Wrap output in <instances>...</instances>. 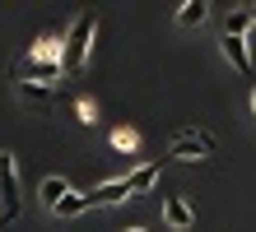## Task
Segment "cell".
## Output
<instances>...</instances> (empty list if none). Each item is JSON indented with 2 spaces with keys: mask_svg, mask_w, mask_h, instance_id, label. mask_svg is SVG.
I'll return each mask as SVG.
<instances>
[{
  "mask_svg": "<svg viewBox=\"0 0 256 232\" xmlns=\"http://www.w3.org/2000/svg\"><path fill=\"white\" fill-rule=\"evenodd\" d=\"M94 37H98V19L94 14H80V19L70 23V33H66V46H61V74L66 79L84 70L88 51H94Z\"/></svg>",
  "mask_w": 256,
  "mask_h": 232,
  "instance_id": "1",
  "label": "cell"
},
{
  "mask_svg": "<svg viewBox=\"0 0 256 232\" xmlns=\"http://www.w3.org/2000/svg\"><path fill=\"white\" fill-rule=\"evenodd\" d=\"M0 214L14 223L24 214V186H19V158L5 149L0 153Z\"/></svg>",
  "mask_w": 256,
  "mask_h": 232,
  "instance_id": "2",
  "label": "cell"
},
{
  "mask_svg": "<svg viewBox=\"0 0 256 232\" xmlns=\"http://www.w3.org/2000/svg\"><path fill=\"white\" fill-rule=\"evenodd\" d=\"M214 153H219V139L210 130H177L168 144V158H214Z\"/></svg>",
  "mask_w": 256,
  "mask_h": 232,
  "instance_id": "3",
  "label": "cell"
},
{
  "mask_svg": "<svg viewBox=\"0 0 256 232\" xmlns=\"http://www.w3.org/2000/svg\"><path fill=\"white\" fill-rule=\"evenodd\" d=\"M66 74H61V60H24L19 74H14V84H61Z\"/></svg>",
  "mask_w": 256,
  "mask_h": 232,
  "instance_id": "4",
  "label": "cell"
},
{
  "mask_svg": "<svg viewBox=\"0 0 256 232\" xmlns=\"http://www.w3.org/2000/svg\"><path fill=\"white\" fill-rule=\"evenodd\" d=\"M14 93H19V102L28 107V112L47 116L52 107H56V88H47V84H14Z\"/></svg>",
  "mask_w": 256,
  "mask_h": 232,
  "instance_id": "5",
  "label": "cell"
},
{
  "mask_svg": "<svg viewBox=\"0 0 256 232\" xmlns=\"http://www.w3.org/2000/svg\"><path fill=\"white\" fill-rule=\"evenodd\" d=\"M122 200H130V181H126V177H116V181H102L98 191H88V195H84V205H88V209H98V205H122Z\"/></svg>",
  "mask_w": 256,
  "mask_h": 232,
  "instance_id": "6",
  "label": "cell"
},
{
  "mask_svg": "<svg viewBox=\"0 0 256 232\" xmlns=\"http://www.w3.org/2000/svg\"><path fill=\"white\" fill-rule=\"evenodd\" d=\"M219 51H224V60H228L238 74H247V79H252V51H247V37H228V33H224V37H219Z\"/></svg>",
  "mask_w": 256,
  "mask_h": 232,
  "instance_id": "7",
  "label": "cell"
},
{
  "mask_svg": "<svg viewBox=\"0 0 256 232\" xmlns=\"http://www.w3.org/2000/svg\"><path fill=\"white\" fill-rule=\"evenodd\" d=\"M163 223H168L172 232H186V228L196 223V209L186 205L182 195H168V200H163Z\"/></svg>",
  "mask_w": 256,
  "mask_h": 232,
  "instance_id": "8",
  "label": "cell"
},
{
  "mask_svg": "<svg viewBox=\"0 0 256 232\" xmlns=\"http://www.w3.org/2000/svg\"><path fill=\"white\" fill-rule=\"evenodd\" d=\"M163 163H168V158L140 163L135 172H126V181H130V195H144V191H154V181H158V172H163Z\"/></svg>",
  "mask_w": 256,
  "mask_h": 232,
  "instance_id": "9",
  "label": "cell"
},
{
  "mask_svg": "<svg viewBox=\"0 0 256 232\" xmlns=\"http://www.w3.org/2000/svg\"><path fill=\"white\" fill-rule=\"evenodd\" d=\"M61 46H66L61 33H38L28 46V60H61Z\"/></svg>",
  "mask_w": 256,
  "mask_h": 232,
  "instance_id": "10",
  "label": "cell"
},
{
  "mask_svg": "<svg viewBox=\"0 0 256 232\" xmlns=\"http://www.w3.org/2000/svg\"><path fill=\"white\" fill-rule=\"evenodd\" d=\"M210 19V0H182V5H177V23L182 28H200Z\"/></svg>",
  "mask_w": 256,
  "mask_h": 232,
  "instance_id": "11",
  "label": "cell"
},
{
  "mask_svg": "<svg viewBox=\"0 0 256 232\" xmlns=\"http://www.w3.org/2000/svg\"><path fill=\"white\" fill-rule=\"evenodd\" d=\"M38 191H42V205H47V209H56V205H61V200L74 191V186H70L66 177H42V186H38Z\"/></svg>",
  "mask_w": 256,
  "mask_h": 232,
  "instance_id": "12",
  "label": "cell"
},
{
  "mask_svg": "<svg viewBox=\"0 0 256 232\" xmlns=\"http://www.w3.org/2000/svg\"><path fill=\"white\" fill-rule=\"evenodd\" d=\"M224 33H228V37H247V33H252V14H247V5L224 14Z\"/></svg>",
  "mask_w": 256,
  "mask_h": 232,
  "instance_id": "13",
  "label": "cell"
},
{
  "mask_svg": "<svg viewBox=\"0 0 256 232\" xmlns=\"http://www.w3.org/2000/svg\"><path fill=\"white\" fill-rule=\"evenodd\" d=\"M112 149L116 153H135V149H140V130H135V126H116L112 130Z\"/></svg>",
  "mask_w": 256,
  "mask_h": 232,
  "instance_id": "14",
  "label": "cell"
},
{
  "mask_svg": "<svg viewBox=\"0 0 256 232\" xmlns=\"http://www.w3.org/2000/svg\"><path fill=\"white\" fill-rule=\"evenodd\" d=\"M84 209H88V205H84V195H80V191H70L52 214H56V219H74V214H84Z\"/></svg>",
  "mask_w": 256,
  "mask_h": 232,
  "instance_id": "15",
  "label": "cell"
},
{
  "mask_svg": "<svg viewBox=\"0 0 256 232\" xmlns=\"http://www.w3.org/2000/svg\"><path fill=\"white\" fill-rule=\"evenodd\" d=\"M74 112H80V121H84V126H94V116H98V107H94V102H88V98H84L80 107H74Z\"/></svg>",
  "mask_w": 256,
  "mask_h": 232,
  "instance_id": "16",
  "label": "cell"
},
{
  "mask_svg": "<svg viewBox=\"0 0 256 232\" xmlns=\"http://www.w3.org/2000/svg\"><path fill=\"white\" fill-rule=\"evenodd\" d=\"M252 116H256V84H252Z\"/></svg>",
  "mask_w": 256,
  "mask_h": 232,
  "instance_id": "17",
  "label": "cell"
},
{
  "mask_svg": "<svg viewBox=\"0 0 256 232\" xmlns=\"http://www.w3.org/2000/svg\"><path fill=\"white\" fill-rule=\"evenodd\" d=\"M247 14H252V28H256V5H247Z\"/></svg>",
  "mask_w": 256,
  "mask_h": 232,
  "instance_id": "18",
  "label": "cell"
},
{
  "mask_svg": "<svg viewBox=\"0 0 256 232\" xmlns=\"http://www.w3.org/2000/svg\"><path fill=\"white\" fill-rule=\"evenodd\" d=\"M126 232H149V228H126Z\"/></svg>",
  "mask_w": 256,
  "mask_h": 232,
  "instance_id": "19",
  "label": "cell"
}]
</instances>
